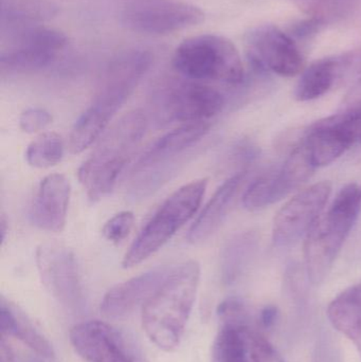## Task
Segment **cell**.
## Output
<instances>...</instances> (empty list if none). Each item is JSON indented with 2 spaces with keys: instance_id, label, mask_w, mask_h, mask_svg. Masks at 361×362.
<instances>
[{
  "instance_id": "19",
  "label": "cell",
  "mask_w": 361,
  "mask_h": 362,
  "mask_svg": "<svg viewBox=\"0 0 361 362\" xmlns=\"http://www.w3.org/2000/svg\"><path fill=\"white\" fill-rule=\"evenodd\" d=\"M210 127L209 121L184 123L154 142L140 157L135 169L186 154L207 135Z\"/></svg>"
},
{
  "instance_id": "33",
  "label": "cell",
  "mask_w": 361,
  "mask_h": 362,
  "mask_svg": "<svg viewBox=\"0 0 361 362\" xmlns=\"http://www.w3.org/2000/svg\"><path fill=\"white\" fill-rule=\"evenodd\" d=\"M0 362H15L14 353L2 337L0 341Z\"/></svg>"
},
{
  "instance_id": "32",
  "label": "cell",
  "mask_w": 361,
  "mask_h": 362,
  "mask_svg": "<svg viewBox=\"0 0 361 362\" xmlns=\"http://www.w3.org/2000/svg\"><path fill=\"white\" fill-rule=\"evenodd\" d=\"M278 315H279V313H278L276 306H265L258 316V325H260V327H262V329H269L275 325L278 319Z\"/></svg>"
},
{
  "instance_id": "16",
  "label": "cell",
  "mask_w": 361,
  "mask_h": 362,
  "mask_svg": "<svg viewBox=\"0 0 361 362\" xmlns=\"http://www.w3.org/2000/svg\"><path fill=\"white\" fill-rule=\"evenodd\" d=\"M171 268L157 267L112 287L101 302V313L107 319L125 318L138 306H143L167 278Z\"/></svg>"
},
{
  "instance_id": "14",
  "label": "cell",
  "mask_w": 361,
  "mask_h": 362,
  "mask_svg": "<svg viewBox=\"0 0 361 362\" xmlns=\"http://www.w3.org/2000/svg\"><path fill=\"white\" fill-rule=\"evenodd\" d=\"M212 354L214 362H285L252 320L222 322Z\"/></svg>"
},
{
  "instance_id": "5",
  "label": "cell",
  "mask_w": 361,
  "mask_h": 362,
  "mask_svg": "<svg viewBox=\"0 0 361 362\" xmlns=\"http://www.w3.org/2000/svg\"><path fill=\"white\" fill-rule=\"evenodd\" d=\"M176 71L191 81H220L239 85L244 67L239 51L224 36L203 34L184 40L173 57Z\"/></svg>"
},
{
  "instance_id": "21",
  "label": "cell",
  "mask_w": 361,
  "mask_h": 362,
  "mask_svg": "<svg viewBox=\"0 0 361 362\" xmlns=\"http://www.w3.org/2000/svg\"><path fill=\"white\" fill-rule=\"evenodd\" d=\"M59 11L49 0H0L1 31L37 25L54 18Z\"/></svg>"
},
{
  "instance_id": "13",
  "label": "cell",
  "mask_w": 361,
  "mask_h": 362,
  "mask_svg": "<svg viewBox=\"0 0 361 362\" xmlns=\"http://www.w3.org/2000/svg\"><path fill=\"white\" fill-rule=\"evenodd\" d=\"M250 63L258 72L295 76L303 70V57L292 36L273 25H261L246 37Z\"/></svg>"
},
{
  "instance_id": "9",
  "label": "cell",
  "mask_w": 361,
  "mask_h": 362,
  "mask_svg": "<svg viewBox=\"0 0 361 362\" xmlns=\"http://www.w3.org/2000/svg\"><path fill=\"white\" fill-rule=\"evenodd\" d=\"M315 170L304 146L299 142L281 167L266 172L250 183L242 199L244 208L256 212L276 204L299 189Z\"/></svg>"
},
{
  "instance_id": "10",
  "label": "cell",
  "mask_w": 361,
  "mask_h": 362,
  "mask_svg": "<svg viewBox=\"0 0 361 362\" xmlns=\"http://www.w3.org/2000/svg\"><path fill=\"white\" fill-rule=\"evenodd\" d=\"M357 141H361V110H337L311 125L301 140L315 169L334 163Z\"/></svg>"
},
{
  "instance_id": "26",
  "label": "cell",
  "mask_w": 361,
  "mask_h": 362,
  "mask_svg": "<svg viewBox=\"0 0 361 362\" xmlns=\"http://www.w3.org/2000/svg\"><path fill=\"white\" fill-rule=\"evenodd\" d=\"M134 223H135V216L131 211L118 213L108 219L104 225L102 230L104 238L114 244H119L131 233Z\"/></svg>"
},
{
  "instance_id": "3",
  "label": "cell",
  "mask_w": 361,
  "mask_h": 362,
  "mask_svg": "<svg viewBox=\"0 0 361 362\" xmlns=\"http://www.w3.org/2000/svg\"><path fill=\"white\" fill-rule=\"evenodd\" d=\"M146 127L148 119L142 110L129 112L100 140L93 154L81 165L78 180L91 202L102 199L114 189Z\"/></svg>"
},
{
  "instance_id": "22",
  "label": "cell",
  "mask_w": 361,
  "mask_h": 362,
  "mask_svg": "<svg viewBox=\"0 0 361 362\" xmlns=\"http://www.w3.org/2000/svg\"><path fill=\"white\" fill-rule=\"evenodd\" d=\"M341 67V62L332 57L314 62L303 70L295 90V98L298 101L307 102L326 95L334 86Z\"/></svg>"
},
{
  "instance_id": "24",
  "label": "cell",
  "mask_w": 361,
  "mask_h": 362,
  "mask_svg": "<svg viewBox=\"0 0 361 362\" xmlns=\"http://www.w3.org/2000/svg\"><path fill=\"white\" fill-rule=\"evenodd\" d=\"M258 248V238L252 232L237 234L222 250L220 263L224 280L231 282L242 272Z\"/></svg>"
},
{
  "instance_id": "1",
  "label": "cell",
  "mask_w": 361,
  "mask_h": 362,
  "mask_svg": "<svg viewBox=\"0 0 361 362\" xmlns=\"http://www.w3.org/2000/svg\"><path fill=\"white\" fill-rule=\"evenodd\" d=\"M201 267L188 261L171 268L162 284L142 306V325L153 344L173 352L182 341L196 299Z\"/></svg>"
},
{
  "instance_id": "2",
  "label": "cell",
  "mask_w": 361,
  "mask_h": 362,
  "mask_svg": "<svg viewBox=\"0 0 361 362\" xmlns=\"http://www.w3.org/2000/svg\"><path fill=\"white\" fill-rule=\"evenodd\" d=\"M360 212L361 183L351 182L318 217L304 243L305 270L312 284L319 285L326 280Z\"/></svg>"
},
{
  "instance_id": "6",
  "label": "cell",
  "mask_w": 361,
  "mask_h": 362,
  "mask_svg": "<svg viewBox=\"0 0 361 362\" xmlns=\"http://www.w3.org/2000/svg\"><path fill=\"white\" fill-rule=\"evenodd\" d=\"M4 32V31H2ZM2 40L0 66L2 71H35L51 65L66 48L68 38L63 32L32 25L6 30Z\"/></svg>"
},
{
  "instance_id": "36",
  "label": "cell",
  "mask_w": 361,
  "mask_h": 362,
  "mask_svg": "<svg viewBox=\"0 0 361 362\" xmlns=\"http://www.w3.org/2000/svg\"><path fill=\"white\" fill-rule=\"evenodd\" d=\"M136 362H146V359H144L143 357H142V355L140 354V356L138 357L137 361H136Z\"/></svg>"
},
{
  "instance_id": "15",
  "label": "cell",
  "mask_w": 361,
  "mask_h": 362,
  "mask_svg": "<svg viewBox=\"0 0 361 362\" xmlns=\"http://www.w3.org/2000/svg\"><path fill=\"white\" fill-rule=\"evenodd\" d=\"M70 341L87 362H136L141 353L118 329L103 321L90 320L74 325Z\"/></svg>"
},
{
  "instance_id": "28",
  "label": "cell",
  "mask_w": 361,
  "mask_h": 362,
  "mask_svg": "<svg viewBox=\"0 0 361 362\" xmlns=\"http://www.w3.org/2000/svg\"><path fill=\"white\" fill-rule=\"evenodd\" d=\"M301 8L311 13L316 18L324 21V15L339 12L349 0H295Z\"/></svg>"
},
{
  "instance_id": "8",
  "label": "cell",
  "mask_w": 361,
  "mask_h": 362,
  "mask_svg": "<svg viewBox=\"0 0 361 362\" xmlns=\"http://www.w3.org/2000/svg\"><path fill=\"white\" fill-rule=\"evenodd\" d=\"M205 21V13L180 0H131L121 12V23L131 31L169 34L194 27Z\"/></svg>"
},
{
  "instance_id": "20",
  "label": "cell",
  "mask_w": 361,
  "mask_h": 362,
  "mask_svg": "<svg viewBox=\"0 0 361 362\" xmlns=\"http://www.w3.org/2000/svg\"><path fill=\"white\" fill-rule=\"evenodd\" d=\"M0 329L2 335L13 336L31 349L38 356L52 361L55 352L52 344L40 333L33 323L16 306L1 298L0 303Z\"/></svg>"
},
{
  "instance_id": "25",
  "label": "cell",
  "mask_w": 361,
  "mask_h": 362,
  "mask_svg": "<svg viewBox=\"0 0 361 362\" xmlns=\"http://www.w3.org/2000/svg\"><path fill=\"white\" fill-rule=\"evenodd\" d=\"M64 142L59 134L45 133L28 146L25 158L31 167L46 169L57 165L63 158Z\"/></svg>"
},
{
  "instance_id": "35",
  "label": "cell",
  "mask_w": 361,
  "mask_h": 362,
  "mask_svg": "<svg viewBox=\"0 0 361 362\" xmlns=\"http://www.w3.org/2000/svg\"><path fill=\"white\" fill-rule=\"evenodd\" d=\"M0 227H1V242H4V238H6V219H4V217H1V221H0Z\"/></svg>"
},
{
  "instance_id": "27",
  "label": "cell",
  "mask_w": 361,
  "mask_h": 362,
  "mask_svg": "<svg viewBox=\"0 0 361 362\" xmlns=\"http://www.w3.org/2000/svg\"><path fill=\"white\" fill-rule=\"evenodd\" d=\"M51 122H52V116L44 108H28L19 118L20 129L29 134L36 133V132L46 129Z\"/></svg>"
},
{
  "instance_id": "23",
  "label": "cell",
  "mask_w": 361,
  "mask_h": 362,
  "mask_svg": "<svg viewBox=\"0 0 361 362\" xmlns=\"http://www.w3.org/2000/svg\"><path fill=\"white\" fill-rule=\"evenodd\" d=\"M328 317L333 327L347 337L361 329V281L333 300Z\"/></svg>"
},
{
  "instance_id": "29",
  "label": "cell",
  "mask_w": 361,
  "mask_h": 362,
  "mask_svg": "<svg viewBox=\"0 0 361 362\" xmlns=\"http://www.w3.org/2000/svg\"><path fill=\"white\" fill-rule=\"evenodd\" d=\"M315 362H341L334 344L322 339L316 346Z\"/></svg>"
},
{
  "instance_id": "17",
  "label": "cell",
  "mask_w": 361,
  "mask_h": 362,
  "mask_svg": "<svg viewBox=\"0 0 361 362\" xmlns=\"http://www.w3.org/2000/svg\"><path fill=\"white\" fill-rule=\"evenodd\" d=\"M69 180L63 174H51L42 180L30 208L35 227L49 232L63 231L69 206Z\"/></svg>"
},
{
  "instance_id": "11",
  "label": "cell",
  "mask_w": 361,
  "mask_h": 362,
  "mask_svg": "<svg viewBox=\"0 0 361 362\" xmlns=\"http://www.w3.org/2000/svg\"><path fill=\"white\" fill-rule=\"evenodd\" d=\"M332 194V183L321 181L314 183L295 194L278 211L273 225L275 246L285 248L294 246L303 238L322 214Z\"/></svg>"
},
{
  "instance_id": "4",
  "label": "cell",
  "mask_w": 361,
  "mask_h": 362,
  "mask_svg": "<svg viewBox=\"0 0 361 362\" xmlns=\"http://www.w3.org/2000/svg\"><path fill=\"white\" fill-rule=\"evenodd\" d=\"M207 185L206 178L193 180L174 192L138 234L123 257V267L139 265L162 248L196 214Z\"/></svg>"
},
{
  "instance_id": "31",
  "label": "cell",
  "mask_w": 361,
  "mask_h": 362,
  "mask_svg": "<svg viewBox=\"0 0 361 362\" xmlns=\"http://www.w3.org/2000/svg\"><path fill=\"white\" fill-rule=\"evenodd\" d=\"M322 23H324L322 19L311 17V18L300 21L298 25H295L292 34L298 37H307V36L316 33L321 27Z\"/></svg>"
},
{
  "instance_id": "18",
  "label": "cell",
  "mask_w": 361,
  "mask_h": 362,
  "mask_svg": "<svg viewBox=\"0 0 361 362\" xmlns=\"http://www.w3.org/2000/svg\"><path fill=\"white\" fill-rule=\"evenodd\" d=\"M247 176V171L237 172L228 178L206 204L192 227L189 230L188 240L199 244L209 238L226 218L239 189Z\"/></svg>"
},
{
  "instance_id": "30",
  "label": "cell",
  "mask_w": 361,
  "mask_h": 362,
  "mask_svg": "<svg viewBox=\"0 0 361 362\" xmlns=\"http://www.w3.org/2000/svg\"><path fill=\"white\" fill-rule=\"evenodd\" d=\"M338 110H341V112H358V110H361V80L345 95V100H343V104H341Z\"/></svg>"
},
{
  "instance_id": "12",
  "label": "cell",
  "mask_w": 361,
  "mask_h": 362,
  "mask_svg": "<svg viewBox=\"0 0 361 362\" xmlns=\"http://www.w3.org/2000/svg\"><path fill=\"white\" fill-rule=\"evenodd\" d=\"M36 265L42 284L61 305L81 310L84 295L73 253L64 245L47 243L36 250Z\"/></svg>"
},
{
  "instance_id": "7",
  "label": "cell",
  "mask_w": 361,
  "mask_h": 362,
  "mask_svg": "<svg viewBox=\"0 0 361 362\" xmlns=\"http://www.w3.org/2000/svg\"><path fill=\"white\" fill-rule=\"evenodd\" d=\"M160 123L205 122L222 112L225 98L220 91L196 81L172 82L155 98Z\"/></svg>"
},
{
  "instance_id": "34",
  "label": "cell",
  "mask_w": 361,
  "mask_h": 362,
  "mask_svg": "<svg viewBox=\"0 0 361 362\" xmlns=\"http://www.w3.org/2000/svg\"><path fill=\"white\" fill-rule=\"evenodd\" d=\"M349 338L354 342V344H355L361 357V329L356 331L355 333L352 334Z\"/></svg>"
}]
</instances>
